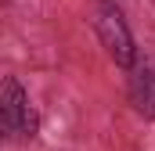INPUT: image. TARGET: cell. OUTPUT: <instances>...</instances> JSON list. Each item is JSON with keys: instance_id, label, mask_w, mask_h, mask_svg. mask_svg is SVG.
<instances>
[{"instance_id": "2", "label": "cell", "mask_w": 155, "mask_h": 151, "mask_svg": "<svg viewBox=\"0 0 155 151\" xmlns=\"http://www.w3.org/2000/svg\"><path fill=\"white\" fill-rule=\"evenodd\" d=\"M0 122H4L7 137H22V140L36 137V112H33L22 83L15 76H7L4 86H0Z\"/></svg>"}, {"instance_id": "3", "label": "cell", "mask_w": 155, "mask_h": 151, "mask_svg": "<svg viewBox=\"0 0 155 151\" xmlns=\"http://www.w3.org/2000/svg\"><path fill=\"white\" fill-rule=\"evenodd\" d=\"M130 104L137 108V115L155 119V72L148 65H137L130 76Z\"/></svg>"}, {"instance_id": "1", "label": "cell", "mask_w": 155, "mask_h": 151, "mask_svg": "<svg viewBox=\"0 0 155 151\" xmlns=\"http://www.w3.org/2000/svg\"><path fill=\"white\" fill-rule=\"evenodd\" d=\"M90 22H94V33L101 40V47L108 50V58L116 61L119 69H134L137 65V47H134L130 25H126L123 11L116 7V0H97Z\"/></svg>"}]
</instances>
